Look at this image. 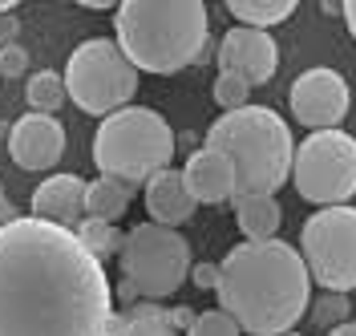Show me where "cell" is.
Returning a JSON list of instances; mask_svg holds the SVG:
<instances>
[{"instance_id": "1", "label": "cell", "mask_w": 356, "mask_h": 336, "mask_svg": "<svg viewBox=\"0 0 356 336\" xmlns=\"http://www.w3.org/2000/svg\"><path fill=\"white\" fill-rule=\"evenodd\" d=\"M113 288L81 239L21 215L0 223V336H106Z\"/></svg>"}, {"instance_id": "2", "label": "cell", "mask_w": 356, "mask_h": 336, "mask_svg": "<svg viewBox=\"0 0 356 336\" xmlns=\"http://www.w3.org/2000/svg\"><path fill=\"white\" fill-rule=\"evenodd\" d=\"M219 308L251 336H284L308 316L312 275L300 247L284 239L239 243L219 264Z\"/></svg>"}, {"instance_id": "3", "label": "cell", "mask_w": 356, "mask_h": 336, "mask_svg": "<svg viewBox=\"0 0 356 336\" xmlns=\"http://www.w3.org/2000/svg\"><path fill=\"white\" fill-rule=\"evenodd\" d=\"M113 29L118 49L138 73L170 77L207 53L211 17L202 0H122Z\"/></svg>"}, {"instance_id": "4", "label": "cell", "mask_w": 356, "mask_h": 336, "mask_svg": "<svg viewBox=\"0 0 356 336\" xmlns=\"http://www.w3.org/2000/svg\"><path fill=\"white\" fill-rule=\"evenodd\" d=\"M207 146L231 158L235 166V199L247 195H275L291 179L296 138L291 126L267 106L219 113L207 130Z\"/></svg>"}, {"instance_id": "5", "label": "cell", "mask_w": 356, "mask_h": 336, "mask_svg": "<svg viewBox=\"0 0 356 336\" xmlns=\"http://www.w3.org/2000/svg\"><path fill=\"white\" fill-rule=\"evenodd\" d=\"M175 158V130L158 110L126 106L102 118L93 134V166L102 179H118L126 186H146L158 170H170Z\"/></svg>"}, {"instance_id": "6", "label": "cell", "mask_w": 356, "mask_h": 336, "mask_svg": "<svg viewBox=\"0 0 356 336\" xmlns=\"http://www.w3.org/2000/svg\"><path fill=\"white\" fill-rule=\"evenodd\" d=\"M65 93L81 113L110 118L126 110L138 93V69L126 61V53L110 37H89L69 53L65 61Z\"/></svg>"}, {"instance_id": "7", "label": "cell", "mask_w": 356, "mask_h": 336, "mask_svg": "<svg viewBox=\"0 0 356 336\" xmlns=\"http://www.w3.org/2000/svg\"><path fill=\"white\" fill-rule=\"evenodd\" d=\"M118 268H122V284L134 288L138 300H166L182 288V280L191 275V243L170 231V227L158 223H138L122 239V251H118Z\"/></svg>"}, {"instance_id": "8", "label": "cell", "mask_w": 356, "mask_h": 336, "mask_svg": "<svg viewBox=\"0 0 356 336\" xmlns=\"http://www.w3.org/2000/svg\"><path fill=\"white\" fill-rule=\"evenodd\" d=\"M291 182L304 202L344 207L356 195V138L348 130H320L296 146Z\"/></svg>"}, {"instance_id": "9", "label": "cell", "mask_w": 356, "mask_h": 336, "mask_svg": "<svg viewBox=\"0 0 356 336\" xmlns=\"http://www.w3.org/2000/svg\"><path fill=\"white\" fill-rule=\"evenodd\" d=\"M300 255L308 275L324 291L348 296L356 288V207L312 211L300 227Z\"/></svg>"}, {"instance_id": "10", "label": "cell", "mask_w": 356, "mask_h": 336, "mask_svg": "<svg viewBox=\"0 0 356 336\" xmlns=\"http://www.w3.org/2000/svg\"><path fill=\"white\" fill-rule=\"evenodd\" d=\"M288 106H291V118L300 126H308V134L340 130L344 113L353 110V90H348L344 73H336L328 65H316L296 77V86L288 93Z\"/></svg>"}, {"instance_id": "11", "label": "cell", "mask_w": 356, "mask_h": 336, "mask_svg": "<svg viewBox=\"0 0 356 336\" xmlns=\"http://www.w3.org/2000/svg\"><path fill=\"white\" fill-rule=\"evenodd\" d=\"M280 69V45L264 29H243L235 24L219 41V73H235L247 86H267Z\"/></svg>"}, {"instance_id": "12", "label": "cell", "mask_w": 356, "mask_h": 336, "mask_svg": "<svg viewBox=\"0 0 356 336\" xmlns=\"http://www.w3.org/2000/svg\"><path fill=\"white\" fill-rule=\"evenodd\" d=\"M8 154L21 170H53L65 154V126L49 113H24L8 130Z\"/></svg>"}, {"instance_id": "13", "label": "cell", "mask_w": 356, "mask_h": 336, "mask_svg": "<svg viewBox=\"0 0 356 336\" xmlns=\"http://www.w3.org/2000/svg\"><path fill=\"white\" fill-rule=\"evenodd\" d=\"M182 182L191 191V199L207 202V207H222V202H235V166L231 158L211 150V146H199L195 154L186 158L182 166Z\"/></svg>"}, {"instance_id": "14", "label": "cell", "mask_w": 356, "mask_h": 336, "mask_svg": "<svg viewBox=\"0 0 356 336\" xmlns=\"http://www.w3.org/2000/svg\"><path fill=\"white\" fill-rule=\"evenodd\" d=\"M33 219H44V223H57L73 231V227L86 219V179L77 175H49V179L33 191Z\"/></svg>"}, {"instance_id": "15", "label": "cell", "mask_w": 356, "mask_h": 336, "mask_svg": "<svg viewBox=\"0 0 356 336\" xmlns=\"http://www.w3.org/2000/svg\"><path fill=\"white\" fill-rule=\"evenodd\" d=\"M146 211H150V223L170 227V231H178L182 223L195 219L199 202L191 199V191L182 182V170H158L154 179L146 182Z\"/></svg>"}, {"instance_id": "16", "label": "cell", "mask_w": 356, "mask_h": 336, "mask_svg": "<svg viewBox=\"0 0 356 336\" xmlns=\"http://www.w3.org/2000/svg\"><path fill=\"white\" fill-rule=\"evenodd\" d=\"M231 207H235V223L247 235V243H267L280 235L284 211H280L275 195H247V199H235Z\"/></svg>"}, {"instance_id": "17", "label": "cell", "mask_w": 356, "mask_h": 336, "mask_svg": "<svg viewBox=\"0 0 356 336\" xmlns=\"http://www.w3.org/2000/svg\"><path fill=\"white\" fill-rule=\"evenodd\" d=\"M130 191L126 182L118 179H97L86 182V219H102V223H118L122 215H126V207H130Z\"/></svg>"}, {"instance_id": "18", "label": "cell", "mask_w": 356, "mask_h": 336, "mask_svg": "<svg viewBox=\"0 0 356 336\" xmlns=\"http://www.w3.org/2000/svg\"><path fill=\"white\" fill-rule=\"evenodd\" d=\"M300 4L296 0H227V13L243 29H271V24H284Z\"/></svg>"}, {"instance_id": "19", "label": "cell", "mask_w": 356, "mask_h": 336, "mask_svg": "<svg viewBox=\"0 0 356 336\" xmlns=\"http://www.w3.org/2000/svg\"><path fill=\"white\" fill-rule=\"evenodd\" d=\"M118 336H178L166 320V308L162 304H150V300H138L122 312V333Z\"/></svg>"}, {"instance_id": "20", "label": "cell", "mask_w": 356, "mask_h": 336, "mask_svg": "<svg viewBox=\"0 0 356 336\" xmlns=\"http://www.w3.org/2000/svg\"><path fill=\"white\" fill-rule=\"evenodd\" d=\"M24 97H29L33 113H49V118H53V113H57V110L69 102L65 77H61V73H53V69H41V73H33V77H29Z\"/></svg>"}, {"instance_id": "21", "label": "cell", "mask_w": 356, "mask_h": 336, "mask_svg": "<svg viewBox=\"0 0 356 336\" xmlns=\"http://www.w3.org/2000/svg\"><path fill=\"white\" fill-rule=\"evenodd\" d=\"M73 235L81 239V247H86L97 264H106L110 255H118L122 251V239H126V235H118L113 223H102V219H81V223L73 227Z\"/></svg>"}, {"instance_id": "22", "label": "cell", "mask_w": 356, "mask_h": 336, "mask_svg": "<svg viewBox=\"0 0 356 336\" xmlns=\"http://www.w3.org/2000/svg\"><path fill=\"white\" fill-rule=\"evenodd\" d=\"M348 312H353V300H348V296L324 291V296L312 300V324H320V328H328V333H332L336 324H344Z\"/></svg>"}, {"instance_id": "23", "label": "cell", "mask_w": 356, "mask_h": 336, "mask_svg": "<svg viewBox=\"0 0 356 336\" xmlns=\"http://www.w3.org/2000/svg\"><path fill=\"white\" fill-rule=\"evenodd\" d=\"M215 106H222V113L251 106V86L243 77H235V73H219L215 77Z\"/></svg>"}, {"instance_id": "24", "label": "cell", "mask_w": 356, "mask_h": 336, "mask_svg": "<svg viewBox=\"0 0 356 336\" xmlns=\"http://www.w3.org/2000/svg\"><path fill=\"white\" fill-rule=\"evenodd\" d=\"M186 336H243V328L222 312V308H211V312L195 316V324H191V333Z\"/></svg>"}, {"instance_id": "25", "label": "cell", "mask_w": 356, "mask_h": 336, "mask_svg": "<svg viewBox=\"0 0 356 336\" xmlns=\"http://www.w3.org/2000/svg\"><path fill=\"white\" fill-rule=\"evenodd\" d=\"M29 69V53L21 45H4L0 49V77H21Z\"/></svg>"}, {"instance_id": "26", "label": "cell", "mask_w": 356, "mask_h": 336, "mask_svg": "<svg viewBox=\"0 0 356 336\" xmlns=\"http://www.w3.org/2000/svg\"><path fill=\"white\" fill-rule=\"evenodd\" d=\"M191 280H195V288L215 291L219 288V268H215V264H195V268H191Z\"/></svg>"}, {"instance_id": "27", "label": "cell", "mask_w": 356, "mask_h": 336, "mask_svg": "<svg viewBox=\"0 0 356 336\" xmlns=\"http://www.w3.org/2000/svg\"><path fill=\"white\" fill-rule=\"evenodd\" d=\"M195 316H199V312H191L186 304H175V308H166V320H170V328H175L178 336H182V333H191Z\"/></svg>"}, {"instance_id": "28", "label": "cell", "mask_w": 356, "mask_h": 336, "mask_svg": "<svg viewBox=\"0 0 356 336\" xmlns=\"http://www.w3.org/2000/svg\"><path fill=\"white\" fill-rule=\"evenodd\" d=\"M17 33H21L17 17H13V13H4V17H0V49H4V45H17Z\"/></svg>"}, {"instance_id": "29", "label": "cell", "mask_w": 356, "mask_h": 336, "mask_svg": "<svg viewBox=\"0 0 356 336\" xmlns=\"http://www.w3.org/2000/svg\"><path fill=\"white\" fill-rule=\"evenodd\" d=\"M340 17H344V24H348V33H353V41H356V0L340 4Z\"/></svg>"}, {"instance_id": "30", "label": "cell", "mask_w": 356, "mask_h": 336, "mask_svg": "<svg viewBox=\"0 0 356 336\" xmlns=\"http://www.w3.org/2000/svg\"><path fill=\"white\" fill-rule=\"evenodd\" d=\"M328 336H356V320H344V324H336Z\"/></svg>"}, {"instance_id": "31", "label": "cell", "mask_w": 356, "mask_h": 336, "mask_svg": "<svg viewBox=\"0 0 356 336\" xmlns=\"http://www.w3.org/2000/svg\"><path fill=\"white\" fill-rule=\"evenodd\" d=\"M81 8H93V13H102V8H118V4H110V0H86Z\"/></svg>"}, {"instance_id": "32", "label": "cell", "mask_w": 356, "mask_h": 336, "mask_svg": "<svg viewBox=\"0 0 356 336\" xmlns=\"http://www.w3.org/2000/svg\"><path fill=\"white\" fill-rule=\"evenodd\" d=\"M13 8H17V0H0V17H4V13H13Z\"/></svg>"}, {"instance_id": "33", "label": "cell", "mask_w": 356, "mask_h": 336, "mask_svg": "<svg viewBox=\"0 0 356 336\" xmlns=\"http://www.w3.org/2000/svg\"><path fill=\"white\" fill-rule=\"evenodd\" d=\"M284 336H304V333H284Z\"/></svg>"}, {"instance_id": "34", "label": "cell", "mask_w": 356, "mask_h": 336, "mask_svg": "<svg viewBox=\"0 0 356 336\" xmlns=\"http://www.w3.org/2000/svg\"><path fill=\"white\" fill-rule=\"evenodd\" d=\"M0 202H4V191H0Z\"/></svg>"}]
</instances>
